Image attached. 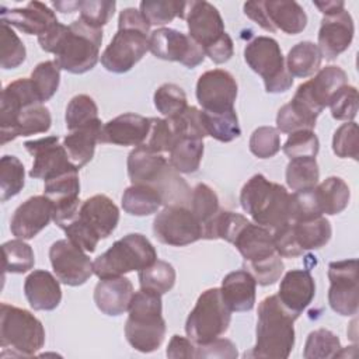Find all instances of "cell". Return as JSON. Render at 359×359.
Listing matches in <instances>:
<instances>
[{
  "instance_id": "obj_62",
  "label": "cell",
  "mask_w": 359,
  "mask_h": 359,
  "mask_svg": "<svg viewBox=\"0 0 359 359\" xmlns=\"http://www.w3.org/2000/svg\"><path fill=\"white\" fill-rule=\"evenodd\" d=\"M313 4L324 15H332L345 10V3L341 0H328V1H313Z\"/></svg>"
},
{
  "instance_id": "obj_6",
  "label": "cell",
  "mask_w": 359,
  "mask_h": 359,
  "mask_svg": "<svg viewBox=\"0 0 359 359\" xmlns=\"http://www.w3.org/2000/svg\"><path fill=\"white\" fill-rule=\"evenodd\" d=\"M125 323V337L132 348L150 353L160 348L165 337L161 294L142 289L135 292Z\"/></svg>"
},
{
  "instance_id": "obj_26",
  "label": "cell",
  "mask_w": 359,
  "mask_h": 359,
  "mask_svg": "<svg viewBox=\"0 0 359 359\" xmlns=\"http://www.w3.org/2000/svg\"><path fill=\"white\" fill-rule=\"evenodd\" d=\"M133 293V285L126 276L104 278L94 287V302L101 313L116 317L128 311Z\"/></svg>"
},
{
  "instance_id": "obj_16",
  "label": "cell",
  "mask_w": 359,
  "mask_h": 359,
  "mask_svg": "<svg viewBox=\"0 0 359 359\" xmlns=\"http://www.w3.org/2000/svg\"><path fill=\"white\" fill-rule=\"evenodd\" d=\"M237 90V81L230 72L213 69L199 76L195 94L202 111L223 114L234 109Z\"/></svg>"
},
{
  "instance_id": "obj_4",
  "label": "cell",
  "mask_w": 359,
  "mask_h": 359,
  "mask_svg": "<svg viewBox=\"0 0 359 359\" xmlns=\"http://www.w3.org/2000/svg\"><path fill=\"white\" fill-rule=\"evenodd\" d=\"M293 316L280 303L278 294L266 296L258 306L257 342L245 356L252 358H289L294 346V320Z\"/></svg>"
},
{
  "instance_id": "obj_18",
  "label": "cell",
  "mask_w": 359,
  "mask_h": 359,
  "mask_svg": "<svg viewBox=\"0 0 359 359\" xmlns=\"http://www.w3.org/2000/svg\"><path fill=\"white\" fill-rule=\"evenodd\" d=\"M346 84L348 76L345 70L338 66L330 65L321 67L313 79L302 83L297 87L293 100H296L318 116L323 109L328 107L335 93Z\"/></svg>"
},
{
  "instance_id": "obj_36",
  "label": "cell",
  "mask_w": 359,
  "mask_h": 359,
  "mask_svg": "<svg viewBox=\"0 0 359 359\" xmlns=\"http://www.w3.org/2000/svg\"><path fill=\"white\" fill-rule=\"evenodd\" d=\"M203 156V139H180L170 150L168 161L177 172L192 174L198 171Z\"/></svg>"
},
{
  "instance_id": "obj_63",
  "label": "cell",
  "mask_w": 359,
  "mask_h": 359,
  "mask_svg": "<svg viewBox=\"0 0 359 359\" xmlns=\"http://www.w3.org/2000/svg\"><path fill=\"white\" fill-rule=\"evenodd\" d=\"M52 6L60 11V13H73L79 10V1H73V0H67V1H53Z\"/></svg>"
},
{
  "instance_id": "obj_45",
  "label": "cell",
  "mask_w": 359,
  "mask_h": 359,
  "mask_svg": "<svg viewBox=\"0 0 359 359\" xmlns=\"http://www.w3.org/2000/svg\"><path fill=\"white\" fill-rule=\"evenodd\" d=\"M29 79L41 102H45L50 100L59 88L60 67L55 60L41 62L34 67Z\"/></svg>"
},
{
  "instance_id": "obj_32",
  "label": "cell",
  "mask_w": 359,
  "mask_h": 359,
  "mask_svg": "<svg viewBox=\"0 0 359 359\" xmlns=\"http://www.w3.org/2000/svg\"><path fill=\"white\" fill-rule=\"evenodd\" d=\"M290 229L297 247L303 252L324 247L332 234L331 223L324 216H318L310 220L290 222Z\"/></svg>"
},
{
  "instance_id": "obj_35",
  "label": "cell",
  "mask_w": 359,
  "mask_h": 359,
  "mask_svg": "<svg viewBox=\"0 0 359 359\" xmlns=\"http://www.w3.org/2000/svg\"><path fill=\"white\" fill-rule=\"evenodd\" d=\"M317 199L323 215H338L349 203L351 191L348 184L337 175L325 178L323 182L316 185Z\"/></svg>"
},
{
  "instance_id": "obj_2",
  "label": "cell",
  "mask_w": 359,
  "mask_h": 359,
  "mask_svg": "<svg viewBox=\"0 0 359 359\" xmlns=\"http://www.w3.org/2000/svg\"><path fill=\"white\" fill-rule=\"evenodd\" d=\"M42 50L53 53L60 70L83 74L91 70L100 56L102 43V28H95L81 18L70 25L57 24L46 34L38 36Z\"/></svg>"
},
{
  "instance_id": "obj_9",
  "label": "cell",
  "mask_w": 359,
  "mask_h": 359,
  "mask_svg": "<svg viewBox=\"0 0 359 359\" xmlns=\"http://www.w3.org/2000/svg\"><path fill=\"white\" fill-rule=\"evenodd\" d=\"M45 345V328L28 310L1 303L0 358H29Z\"/></svg>"
},
{
  "instance_id": "obj_19",
  "label": "cell",
  "mask_w": 359,
  "mask_h": 359,
  "mask_svg": "<svg viewBox=\"0 0 359 359\" xmlns=\"http://www.w3.org/2000/svg\"><path fill=\"white\" fill-rule=\"evenodd\" d=\"M49 259L56 278L69 286H80L94 273L87 252L69 238L57 240L50 245Z\"/></svg>"
},
{
  "instance_id": "obj_34",
  "label": "cell",
  "mask_w": 359,
  "mask_h": 359,
  "mask_svg": "<svg viewBox=\"0 0 359 359\" xmlns=\"http://www.w3.org/2000/svg\"><path fill=\"white\" fill-rule=\"evenodd\" d=\"M323 56L314 42L302 41L287 53L285 63L292 77L306 79L320 70Z\"/></svg>"
},
{
  "instance_id": "obj_57",
  "label": "cell",
  "mask_w": 359,
  "mask_h": 359,
  "mask_svg": "<svg viewBox=\"0 0 359 359\" xmlns=\"http://www.w3.org/2000/svg\"><path fill=\"white\" fill-rule=\"evenodd\" d=\"M115 8L114 0H79V18L91 27L102 28L114 15Z\"/></svg>"
},
{
  "instance_id": "obj_3",
  "label": "cell",
  "mask_w": 359,
  "mask_h": 359,
  "mask_svg": "<svg viewBox=\"0 0 359 359\" xmlns=\"http://www.w3.org/2000/svg\"><path fill=\"white\" fill-rule=\"evenodd\" d=\"M128 175L132 184L156 188L167 205H189L192 189L171 167L170 161L140 144L128 156Z\"/></svg>"
},
{
  "instance_id": "obj_11",
  "label": "cell",
  "mask_w": 359,
  "mask_h": 359,
  "mask_svg": "<svg viewBox=\"0 0 359 359\" xmlns=\"http://www.w3.org/2000/svg\"><path fill=\"white\" fill-rule=\"evenodd\" d=\"M230 321L231 311L222 299L220 287H210L202 292L188 314L185 332L196 345H203L220 338L229 330Z\"/></svg>"
},
{
  "instance_id": "obj_27",
  "label": "cell",
  "mask_w": 359,
  "mask_h": 359,
  "mask_svg": "<svg viewBox=\"0 0 359 359\" xmlns=\"http://www.w3.org/2000/svg\"><path fill=\"white\" fill-rule=\"evenodd\" d=\"M24 294L34 310H55L62 300L59 279L45 269H35L25 278Z\"/></svg>"
},
{
  "instance_id": "obj_5",
  "label": "cell",
  "mask_w": 359,
  "mask_h": 359,
  "mask_svg": "<svg viewBox=\"0 0 359 359\" xmlns=\"http://www.w3.org/2000/svg\"><path fill=\"white\" fill-rule=\"evenodd\" d=\"M150 24L133 7L123 8L118 18V31L101 53V65L112 73L129 72L149 50Z\"/></svg>"
},
{
  "instance_id": "obj_40",
  "label": "cell",
  "mask_w": 359,
  "mask_h": 359,
  "mask_svg": "<svg viewBox=\"0 0 359 359\" xmlns=\"http://www.w3.org/2000/svg\"><path fill=\"white\" fill-rule=\"evenodd\" d=\"M139 283L142 289L164 294L172 289L175 283V269L174 266L161 259H156L151 265L139 271Z\"/></svg>"
},
{
  "instance_id": "obj_38",
  "label": "cell",
  "mask_w": 359,
  "mask_h": 359,
  "mask_svg": "<svg viewBox=\"0 0 359 359\" xmlns=\"http://www.w3.org/2000/svg\"><path fill=\"white\" fill-rule=\"evenodd\" d=\"M286 184L292 191L313 188L318 184L320 170L316 157L290 158L286 165Z\"/></svg>"
},
{
  "instance_id": "obj_31",
  "label": "cell",
  "mask_w": 359,
  "mask_h": 359,
  "mask_svg": "<svg viewBox=\"0 0 359 359\" xmlns=\"http://www.w3.org/2000/svg\"><path fill=\"white\" fill-rule=\"evenodd\" d=\"M264 4L275 29H280L289 35H297L306 28L307 14L299 3L293 0H268Z\"/></svg>"
},
{
  "instance_id": "obj_25",
  "label": "cell",
  "mask_w": 359,
  "mask_h": 359,
  "mask_svg": "<svg viewBox=\"0 0 359 359\" xmlns=\"http://www.w3.org/2000/svg\"><path fill=\"white\" fill-rule=\"evenodd\" d=\"M316 296V282L307 269H290L280 280L278 297L293 316L300 313L313 302Z\"/></svg>"
},
{
  "instance_id": "obj_52",
  "label": "cell",
  "mask_w": 359,
  "mask_h": 359,
  "mask_svg": "<svg viewBox=\"0 0 359 359\" xmlns=\"http://www.w3.org/2000/svg\"><path fill=\"white\" fill-rule=\"evenodd\" d=\"M282 150L289 158L316 157L320 150V142L313 130H296L289 133V137L282 146Z\"/></svg>"
},
{
  "instance_id": "obj_37",
  "label": "cell",
  "mask_w": 359,
  "mask_h": 359,
  "mask_svg": "<svg viewBox=\"0 0 359 359\" xmlns=\"http://www.w3.org/2000/svg\"><path fill=\"white\" fill-rule=\"evenodd\" d=\"M201 122L206 136L223 143L233 142L241 135L236 109L223 114H210L201 109Z\"/></svg>"
},
{
  "instance_id": "obj_50",
  "label": "cell",
  "mask_w": 359,
  "mask_h": 359,
  "mask_svg": "<svg viewBox=\"0 0 359 359\" xmlns=\"http://www.w3.org/2000/svg\"><path fill=\"white\" fill-rule=\"evenodd\" d=\"M323 216L317 199L316 187L289 194V219L290 222L310 220Z\"/></svg>"
},
{
  "instance_id": "obj_22",
  "label": "cell",
  "mask_w": 359,
  "mask_h": 359,
  "mask_svg": "<svg viewBox=\"0 0 359 359\" xmlns=\"http://www.w3.org/2000/svg\"><path fill=\"white\" fill-rule=\"evenodd\" d=\"M353 34V18L349 11L342 10L332 15H324L318 29V42L316 45L323 57L334 60L351 46Z\"/></svg>"
},
{
  "instance_id": "obj_28",
  "label": "cell",
  "mask_w": 359,
  "mask_h": 359,
  "mask_svg": "<svg viewBox=\"0 0 359 359\" xmlns=\"http://www.w3.org/2000/svg\"><path fill=\"white\" fill-rule=\"evenodd\" d=\"M257 282L245 269L227 273L220 286L222 299L230 311H250L255 304Z\"/></svg>"
},
{
  "instance_id": "obj_49",
  "label": "cell",
  "mask_w": 359,
  "mask_h": 359,
  "mask_svg": "<svg viewBox=\"0 0 359 359\" xmlns=\"http://www.w3.org/2000/svg\"><path fill=\"white\" fill-rule=\"evenodd\" d=\"M189 209L199 220L202 229L208 224L220 210L219 198L216 192L206 184H198L191 194Z\"/></svg>"
},
{
  "instance_id": "obj_61",
  "label": "cell",
  "mask_w": 359,
  "mask_h": 359,
  "mask_svg": "<svg viewBox=\"0 0 359 359\" xmlns=\"http://www.w3.org/2000/svg\"><path fill=\"white\" fill-rule=\"evenodd\" d=\"M243 8H244V14L250 20H252L255 24H258L262 29H265L268 32L276 31L268 18L264 1H247V3H244Z\"/></svg>"
},
{
  "instance_id": "obj_44",
  "label": "cell",
  "mask_w": 359,
  "mask_h": 359,
  "mask_svg": "<svg viewBox=\"0 0 359 359\" xmlns=\"http://www.w3.org/2000/svg\"><path fill=\"white\" fill-rule=\"evenodd\" d=\"M339 338L327 328H318L309 334L303 351L306 359H330L338 358L341 351Z\"/></svg>"
},
{
  "instance_id": "obj_21",
  "label": "cell",
  "mask_w": 359,
  "mask_h": 359,
  "mask_svg": "<svg viewBox=\"0 0 359 359\" xmlns=\"http://www.w3.org/2000/svg\"><path fill=\"white\" fill-rule=\"evenodd\" d=\"M189 36L203 49L216 42L226 31L219 10L209 1H187L185 18Z\"/></svg>"
},
{
  "instance_id": "obj_13",
  "label": "cell",
  "mask_w": 359,
  "mask_h": 359,
  "mask_svg": "<svg viewBox=\"0 0 359 359\" xmlns=\"http://www.w3.org/2000/svg\"><path fill=\"white\" fill-rule=\"evenodd\" d=\"M156 238L167 245L184 247L202 238V226L184 205H167L153 220Z\"/></svg>"
},
{
  "instance_id": "obj_29",
  "label": "cell",
  "mask_w": 359,
  "mask_h": 359,
  "mask_svg": "<svg viewBox=\"0 0 359 359\" xmlns=\"http://www.w3.org/2000/svg\"><path fill=\"white\" fill-rule=\"evenodd\" d=\"M238 250L244 262H255L275 254L272 231L257 223L248 222L231 243Z\"/></svg>"
},
{
  "instance_id": "obj_55",
  "label": "cell",
  "mask_w": 359,
  "mask_h": 359,
  "mask_svg": "<svg viewBox=\"0 0 359 359\" xmlns=\"http://www.w3.org/2000/svg\"><path fill=\"white\" fill-rule=\"evenodd\" d=\"M250 151L258 158L273 157L280 150V135L273 126H259L250 137Z\"/></svg>"
},
{
  "instance_id": "obj_54",
  "label": "cell",
  "mask_w": 359,
  "mask_h": 359,
  "mask_svg": "<svg viewBox=\"0 0 359 359\" xmlns=\"http://www.w3.org/2000/svg\"><path fill=\"white\" fill-rule=\"evenodd\" d=\"M177 143V136L168 119L150 118V132L143 143L149 150L154 153H170L172 146Z\"/></svg>"
},
{
  "instance_id": "obj_15",
  "label": "cell",
  "mask_w": 359,
  "mask_h": 359,
  "mask_svg": "<svg viewBox=\"0 0 359 359\" xmlns=\"http://www.w3.org/2000/svg\"><path fill=\"white\" fill-rule=\"evenodd\" d=\"M328 303L339 316L351 317L358 313L359 285L358 259L332 261L328 264Z\"/></svg>"
},
{
  "instance_id": "obj_39",
  "label": "cell",
  "mask_w": 359,
  "mask_h": 359,
  "mask_svg": "<svg viewBox=\"0 0 359 359\" xmlns=\"http://www.w3.org/2000/svg\"><path fill=\"white\" fill-rule=\"evenodd\" d=\"M317 118V115L306 109L302 104L290 100L278 111L276 129L282 133H292L303 129L313 130L316 128Z\"/></svg>"
},
{
  "instance_id": "obj_7",
  "label": "cell",
  "mask_w": 359,
  "mask_h": 359,
  "mask_svg": "<svg viewBox=\"0 0 359 359\" xmlns=\"http://www.w3.org/2000/svg\"><path fill=\"white\" fill-rule=\"evenodd\" d=\"M118 222V206L107 195L97 194L81 202L74 219L62 230L72 243L86 252H94L98 241L109 237Z\"/></svg>"
},
{
  "instance_id": "obj_53",
  "label": "cell",
  "mask_w": 359,
  "mask_h": 359,
  "mask_svg": "<svg viewBox=\"0 0 359 359\" xmlns=\"http://www.w3.org/2000/svg\"><path fill=\"white\" fill-rule=\"evenodd\" d=\"M243 269L250 272L258 285L269 286V285H273L276 280H279L280 275L283 273L285 265L280 255L275 252L271 257L264 258L261 261L244 262Z\"/></svg>"
},
{
  "instance_id": "obj_60",
  "label": "cell",
  "mask_w": 359,
  "mask_h": 359,
  "mask_svg": "<svg viewBox=\"0 0 359 359\" xmlns=\"http://www.w3.org/2000/svg\"><path fill=\"white\" fill-rule=\"evenodd\" d=\"M196 353V344L185 337L181 335H172L168 345H167V351L165 355L168 358H195Z\"/></svg>"
},
{
  "instance_id": "obj_1",
  "label": "cell",
  "mask_w": 359,
  "mask_h": 359,
  "mask_svg": "<svg viewBox=\"0 0 359 359\" xmlns=\"http://www.w3.org/2000/svg\"><path fill=\"white\" fill-rule=\"evenodd\" d=\"M50 125V112L41 102L31 79H17L3 88L0 100L1 144L18 136L45 133Z\"/></svg>"
},
{
  "instance_id": "obj_17",
  "label": "cell",
  "mask_w": 359,
  "mask_h": 359,
  "mask_svg": "<svg viewBox=\"0 0 359 359\" xmlns=\"http://www.w3.org/2000/svg\"><path fill=\"white\" fill-rule=\"evenodd\" d=\"M25 150L34 157L31 178L52 180L62 174L79 170L69 158L66 149L59 143L57 136H45L24 143Z\"/></svg>"
},
{
  "instance_id": "obj_14",
  "label": "cell",
  "mask_w": 359,
  "mask_h": 359,
  "mask_svg": "<svg viewBox=\"0 0 359 359\" xmlns=\"http://www.w3.org/2000/svg\"><path fill=\"white\" fill-rule=\"evenodd\" d=\"M149 50L158 59L180 62L189 69L199 66L206 56L203 48L189 34L167 27L150 32Z\"/></svg>"
},
{
  "instance_id": "obj_12",
  "label": "cell",
  "mask_w": 359,
  "mask_h": 359,
  "mask_svg": "<svg viewBox=\"0 0 359 359\" xmlns=\"http://www.w3.org/2000/svg\"><path fill=\"white\" fill-rule=\"evenodd\" d=\"M244 60L252 72L262 77L266 93H285L292 87L293 77L286 69L276 39L264 35L254 38L244 48Z\"/></svg>"
},
{
  "instance_id": "obj_48",
  "label": "cell",
  "mask_w": 359,
  "mask_h": 359,
  "mask_svg": "<svg viewBox=\"0 0 359 359\" xmlns=\"http://www.w3.org/2000/svg\"><path fill=\"white\" fill-rule=\"evenodd\" d=\"M95 119H98V107L90 95L77 94L69 101L65 114V122L69 132Z\"/></svg>"
},
{
  "instance_id": "obj_10",
  "label": "cell",
  "mask_w": 359,
  "mask_h": 359,
  "mask_svg": "<svg viewBox=\"0 0 359 359\" xmlns=\"http://www.w3.org/2000/svg\"><path fill=\"white\" fill-rule=\"evenodd\" d=\"M157 259V251L150 240L140 233H130L115 241L105 252L93 261V271L100 278L122 276L140 271Z\"/></svg>"
},
{
  "instance_id": "obj_43",
  "label": "cell",
  "mask_w": 359,
  "mask_h": 359,
  "mask_svg": "<svg viewBox=\"0 0 359 359\" xmlns=\"http://www.w3.org/2000/svg\"><path fill=\"white\" fill-rule=\"evenodd\" d=\"M25 184L24 164L18 157L6 154L0 160V199L1 202L18 195Z\"/></svg>"
},
{
  "instance_id": "obj_20",
  "label": "cell",
  "mask_w": 359,
  "mask_h": 359,
  "mask_svg": "<svg viewBox=\"0 0 359 359\" xmlns=\"http://www.w3.org/2000/svg\"><path fill=\"white\" fill-rule=\"evenodd\" d=\"M53 219V203L46 195H35L22 202L13 213L10 230L15 238L31 240Z\"/></svg>"
},
{
  "instance_id": "obj_8",
  "label": "cell",
  "mask_w": 359,
  "mask_h": 359,
  "mask_svg": "<svg viewBox=\"0 0 359 359\" xmlns=\"http://www.w3.org/2000/svg\"><path fill=\"white\" fill-rule=\"evenodd\" d=\"M240 203L254 223L271 231L290 222L289 192L283 185L266 180L262 174L252 175L243 185Z\"/></svg>"
},
{
  "instance_id": "obj_30",
  "label": "cell",
  "mask_w": 359,
  "mask_h": 359,
  "mask_svg": "<svg viewBox=\"0 0 359 359\" xmlns=\"http://www.w3.org/2000/svg\"><path fill=\"white\" fill-rule=\"evenodd\" d=\"M102 129L101 119H95L84 126L70 130L63 139V147L67 151L70 161L80 170L94 157L95 144L100 143Z\"/></svg>"
},
{
  "instance_id": "obj_24",
  "label": "cell",
  "mask_w": 359,
  "mask_h": 359,
  "mask_svg": "<svg viewBox=\"0 0 359 359\" xmlns=\"http://www.w3.org/2000/svg\"><path fill=\"white\" fill-rule=\"evenodd\" d=\"M149 132L150 118L126 112L102 125L100 143L137 147L146 142Z\"/></svg>"
},
{
  "instance_id": "obj_33",
  "label": "cell",
  "mask_w": 359,
  "mask_h": 359,
  "mask_svg": "<svg viewBox=\"0 0 359 359\" xmlns=\"http://www.w3.org/2000/svg\"><path fill=\"white\" fill-rule=\"evenodd\" d=\"M163 203L161 194L150 185L132 184L122 195V208L132 216L153 215Z\"/></svg>"
},
{
  "instance_id": "obj_41",
  "label": "cell",
  "mask_w": 359,
  "mask_h": 359,
  "mask_svg": "<svg viewBox=\"0 0 359 359\" xmlns=\"http://www.w3.org/2000/svg\"><path fill=\"white\" fill-rule=\"evenodd\" d=\"M4 273H25L34 268L35 255L32 247L21 238L3 243Z\"/></svg>"
},
{
  "instance_id": "obj_23",
  "label": "cell",
  "mask_w": 359,
  "mask_h": 359,
  "mask_svg": "<svg viewBox=\"0 0 359 359\" xmlns=\"http://www.w3.org/2000/svg\"><path fill=\"white\" fill-rule=\"evenodd\" d=\"M0 22L15 27L24 34L36 36L46 34L59 24L55 11H52L46 4L36 0L29 1L24 7L18 8L1 7Z\"/></svg>"
},
{
  "instance_id": "obj_47",
  "label": "cell",
  "mask_w": 359,
  "mask_h": 359,
  "mask_svg": "<svg viewBox=\"0 0 359 359\" xmlns=\"http://www.w3.org/2000/svg\"><path fill=\"white\" fill-rule=\"evenodd\" d=\"M154 107L157 111L164 115L165 118H171L180 115L188 107V100L185 91L174 84V83H164L161 84L153 95Z\"/></svg>"
},
{
  "instance_id": "obj_51",
  "label": "cell",
  "mask_w": 359,
  "mask_h": 359,
  "mask_svg": "<svg viewBox=\"0 0 359 359\" xmlns=\"http://www.w3.org/2000/svg\"><path fill=\"white\" fill-rule=\"evenodd\" d=\"M332 151L339 158H359V129L356 122L342 123L332 136Z\"/></svg>"
},
{
  "instance_id": "obj_56",
  "label": "cell",
  "mask_w": 359,
  "mask_h": 359,
  "mask_svg": "<svg viewBox=\"0 0 359 359\" xmlns=\"http://www.w3.org/2000/svg\"><path fill=\"white\" fill-rule=\"evenodd\" d=\"M358 102L359 98L356 87L346 84L335 93L328 107L331 109V115L334 119L351 122L355 119L358 114Z\"/></svg>"
},
{
  "instance_id": "obj_59",
  "label": "cell",
  "mask_w": 359,
  "mask_h": 359,
  "mask_svg": "<svg viewBox=\"0 0 359 359\" xmlns=\"http://www.w3.org/2000/svg\"><path fill=\"white\" fill-rule=\"evenodd\" d=\"M205 55L209 56V59L217 65L226 63L227 60L231 59L234 53V46H233V39L227 32H224L216 42L209 45L208 48L203 49Z\"/></svg>"
},
{
  "instance_id": "obj_58",
  "label": "cell",
  "mask_w": 359,
  "mask_h": 359,
  "mask_svg": "<svg viewBox=\"0 0 359 359\" xmlns=\"http://www.w3.org/2000/svg\"><path fill=\"white\" fill-rule=\"evenodd\" d=\"M237 346L226 338H217L209 344L196 345L195 358H237Z\"/></svg>"
},
{
  "instance_id": "obj_42",
  "label": "cell",
  "mask_w": 359,
  "mask_h": 359,
  "mask_svg": "<svg viewBox=\"0 0 359 359\" xmlns=\"http://www.w3.org/2000/svg\"><path fill=\"white\" fill-rule=\"evenodd\" d=\"M187 1L178 0H143L139 4V11L151 25H165L175 17L185 18Z\"/></svg>"
},
{
  "instance_id": "obj_46",
  "label": "cell",
  "mask_w": 359,
  "mask_h": 359,
  "mask_svg": "<svg viewBox=\"0 0 359 359\" xmlns=\"http://www.w3.org/2000/svg\"><path fill=\"white\" fill-rule=\"evenodd\" d=\"M0 66L4 70L15 69L25 60L27 49L24 42L10 25L0 22Z\"/></svg>"
}]
</instances>
